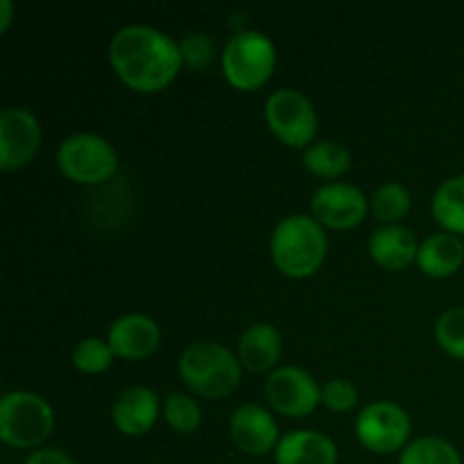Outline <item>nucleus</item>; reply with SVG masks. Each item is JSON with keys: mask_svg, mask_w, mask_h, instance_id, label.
I'll use <instances>...</instances> for the list:
<instances>
[{"mask_svg": "<svg viewBox=\"0 0 464 464\" xmlns=\"http://www.w3.org/2000/svg\"><path fill=\"white\" fill-rule=\"evenodd\" d=\"M54 430V411L41 394L16 390L0 401V440L21 451H36Z\"/></svg>", "mask_w": 464, "mask_h": 464, "instance_id": "nucleus-4", "label": "nucleus"}, {"mask_svg": "<svg viewBox=\"0 0 464 464\" xmlns=\"http://www.w3.org/2000/svg\"><path fill=\"white\" fill-rule=\"evenodd\" d=\"M0 32L9 30V23H12V14H14V5L9 0H0Z\"/></svg>", "mask_w": 464, "mask_h": 464, "instance_id": "nucleus-29", "label": "nucleus"}, {"mask_svg": "<svg viewBox=\"0 0 464 464\" xmlns=\"http://www.w3.org/2000/svg\"><path fill=\"white\" fill-rule=\"evenodd\" d=\"M322 403L331 412H349L358 403V388L347 379H331L322 385Z\"/></svg>", "mask_w": 464, "mask_h": 464, "instance_id": "nucleus-27", "label": "nucleus"}, {"mask_svg": "<svg viewBox=\"0 0 464 464\" xmlns=\"http://www.w3.org/2000/svg\"><path fill=\"white\" fill-rule=\"evenodd\" d=\"M41 150V122L25 107L0 113V168L16 172L30 166Z\"/></svg>", "mask_w": 464, "mask_h": 464, "instance_id": "nucleus-10", "label": "nucleus"}, {"mask_svg": "<svg viewBox=\"0 0 464 464\" xmlns=\"http://www.w3.org/2000/svg\"><path fill=\"white\" fill-rule=\"evenodd\" d=\"M411 193H408L406 186L397 184V181H390V184L381 186L370 199L372 216H374L383 227L401 225L403 218L411 213Z\"/></svg>", "mask_w": 464, "mask_h": 464, "instance_id": "nucleus-21", "label": "nucleus"}, {"mask_svg": "<svg viewBox=\"0 0 464 464\" xmlns=\"http://www.w3.org/2000/svg\"><path fill=\"white\" fill-rule=\"evenodd\" d=\"M304 166L320 179H338L352 166V154L338 140H320L304 150Z\"/></svg>", "mask_w": 464, "mask_h": 464, "instance_id": "nucleus-20", "label": "nucleus"}, {"mask_svg": "<svg viewBox=\"0 0 464 464\" xmlns=\"http://www.w3.org/2000/svg\"><path fill=\"white\" fill-rule=\"evenodd\" d=\"M179 376L186 388L202 399H227L238 388L243 365L220 343H195L179 358Z\"/></svg>", "mask_w": 464, "mask_h": 464, "instance_id": "nucleus-3", "label": "nucleus"}, {"mask_svg": "<svg viewBox=\"0 0 464 464\" xmlns=\"http://www.w3.org/2000/svg\"><path fill=\"white\" fill-rule=\"evenodd\" d=\"M267 403L284 417L302 420L322 403V388L317 381L299 367H276L266 381Z\"/></svg>", "mask_w": 464, "mask_h": 464, "instance_id": "nucleus-9", "label": "nucleus"}, {"mask_svg": "<svg viewBox=\"0 0 464 464\" xmlns=\"http://www.w3.org/2000/svg\"><path fill=\"white\" fill-rule=\"evenodd\" d=\"M462 243H464V240H462Z\"/></svg>", "mask_w": 464, "mask_h": 464, "instance_id": "nucleus-30", "label": "nucleus"}, {"mask_svg": "<svg viewBox=\"0 0 464 464\" xmlns=\"http://www.w3.org/2000/svg\"><path fill=\"white\" fill-rule=\"evenodd\" d=\"M329 238L324 227L315 220L297 213L284 218L272 231L270 256L276 270L290 279H308L315 275L326 261Z\"/></svg>", "mask_w": 464, "mask_h": 464, "instance_id": "nucleus-2", "label": "nucleus"}, {"mask_svg": "<svg viewBox=\"0 0 464 464\" xmlns=\"http://www.w3.org/2000/svg\"><path fill=\"white\" fill-rule=\"evenodd\" d=\"M399 464H462V458L447 440L417 438L403 449Z\"/></svg>", "mask_w": 464, "mask_h": 464, "instance_id": "nucleus-22", "label": "nucleus"}, {"mask_svg": "<svg viewBox=\"0 0 464 464\" xmlns=\"http://www.w3.org/2000/svg\"><path fill=\"white\" fill-rule=\"evenodd\" d=\"M266 125L284 145L306 150L317 134V111L299 91L279 89L266 102Z\"/></svg>", "mask_w": 464, "mask_h": 464, "instance_id": "nucleus-7", "label": "nucleus"}, {"mask_svg": "<svg viewBox=\"0 0 464 464\" xmlns=\"http://www.w3.org/2000/svg\"><path fill=\"white\" fill-rule=\"evenodd\" d=\"M276 66V48L263 32H236L222 50V72L236 91H258L270 82Z\"/></svg>", "mask_w": 464, "mask_h": 464, "instance_id": "nucleus-5", "label": "nucleus"}, {"mask_svg": "<svg viewBox=\"0 0 464 464\" xmlns=\"http://www.w3.org/2000/svg\"><path fill=\"white\" fill-rule=\"evenodd\" d=\"M435 340L456 361H464V306L444 313L435 324Z\"/></svg>", "mask_w": 464, "mask_h": 464, "instance_id": "nucleus-25", "label": "nucleus"}, {"mask_svg": "<svg viewBox=\"0 0 464 464\" xmlns=\"http://www.w3.org/2000/svg\"><path fill=\"white\" fill-rule=\"evenodd\" d=\"M161 412L157 392L143 385L127 388L113 403V426L127 438H143L154 429Z\"/></svg>", "mask_w": 464, "mask_h": 464, "instance_id": "nucleus-14", "label": "nucleus"}, {"mask_svg": "<svg viewBox=\"0 0 464 464\" xmlns=\"http://www.w3.org/2000/svg\"><path fill=\"white\" fill-rule=\"evenodd\" d=\"M281 352H284L281 334L267 322L247 326L238 340V361L243 370L252 374H267V372L272 374Z\"/></svg>", "mask_w": 464, "mask_h": 464, "instance_id": "nucleus-16", "label": "nucleus"}, {"mask_svg": "<svg viewBox=\"0 0 464 464\" xmlns=\"http://www.w3.org/2000/svg\"><path fill=\"white\" fill-rule=\"evenodd\" d=\"M113 352L107 340L84 338L72 349V367L82 374H102L113 365Z\"/></svg>", "mask_w": 464, "mask_h": 464, "instance_id": "nucleus-24", "label": "nucleus"}, {"mask_svg": "<svg viewBox=\"0 0 464 464\" xmlns=\"http://www.w3.org/2000/svg\"><path fill=\"white\" fill-rule=\"evenodd\" d=\"M311 211L313 218L326 229L349 231L362 225L370 211V199L358 186L335 181L315 190L311 199Z\"/></svg>", "mask_w": 464, "mask_h": 464, "instance_id": "nucleus-11", "label": "nucleus"}, {"mask_svg": "<svg viewBox=\"0 0 464 464\" xmlns=\"http://www.w3.org/2000/svg\"><path fill=\"white\" fill-rule=\"evenodd\" d=\"M57 168L68 181L80 186H98L118 172V152L98 134H72L57 150Z\"/></svg>", "mask_w": 464, "mask_h": 464, "instance_id": "nucleus-6", "label": "nucleus"}, {"mask_svg": "<svg viewBox=\"0 0 464 464\" xmlns=\"http://www.w3.org/2000/svg\"><path fill=\"white\" fill-rule=\"evenodd\" d=\"M276 464H338V447L320 430H290L275 449Z\"/></svg>", "mask_w": 464, "mask_h": 464, "instance_id": "nucleus-17", "label": "nucleus"}, {"mask_svg": "<svg viewBox=\"0 0 464 464\" xmlns=\"http://www.w3.org/2000/svg\"><path fill=\"white\" fill-rule=\"evenodd\" d=\"M107 343L113 356L122 361H145L161 344V329L157 322L140 313L122 315L109 326Z\"/></svg>", "mask_w": 464, "mask_h": 464, "instance_id": "nucleus-13", "label": "nucleus"}, {"mask_svg": "<svg viewBox=\"0 0 464 464\" xmlns=\"http://www.w3.org/2000/svg\"><path fill=\"white\" fill-rule=\"evenodd\" d=\"M181 50V62H184L186 68L190 71H204L207 66H211V62L216 59V48H213L211 36L199 34V32H193V34H186L179 44Z\"/></svg>", "mask_w": 464, "mask_h": 464, "instance_id": "nucleus-26", "label": "nucleus"}, {"mask_svg": "<svg viewBox=\"0 0 464 464\" xmlns=\"http://www.w3.org/2000/svg\"><path fill=\"white\" fill-rule=\"evenodd\" d=\"M229 438L247 456H267L279 444V426L261 406H240L229 420Z\"/></svg>", "mask_w": 464, "mask_h": 464, "instance_id": "nucleus-12", "label": "nucleus"}, {"mask_svg": "<svg viewBox=\"0 0 464 464\" xmlns=\"http://www.w3.org/2000/svg\"><path fill=\"white\" fill-rule=\"evenodd\" d=\"M417 245L415 234L403 225L381 227L370 236V256L379 267L388 272H401L417 263Z\"/></svg>", "mask_w": 464, "mask_h": 464, "instance_id": "nucleus-15", "label": "nucleus"}, {"mask_svg": "<svg viewBox=\"0 0 464 464\" xmlns=\"http://www.w3.org/2000/svg\"><path fill=\"white\" fill-rule=\"evenodd\" d=\"M464 263V243L458 236L440 231L420 243L417 266L429 279H449Z\"/></svg>", "mask_w": 464, "mask_h": 464, "instance_id": "nucleus-18", "label": "nucleus"}, {"mask_svg": "<svg viewBox=\"0 0 464 464\" xmlns=\"http://www.w3.org/2000/svg\"><path fill=\"white\" fill-rule=\"evenodd\" d=\"M109 62L127 89L148 95L168 89L184 66L179 44L148 25L118 30L109 44Z\"/></svg>", "mask_w": 464, "mask_h": 464, "instance_id": "nucleus-1", "label": "nucleus"}, {"mask_svg": "<svg viewBox=\"0 0 464 464\" xmlns=\"http://www.w3.org/2000/svg\"><path fill=\"white\" fill-rule=\"evenodd\" d=\"M23 464H75V460L62 449H36Z\"/></svg>", "mask_w": 464, "mask_h": 464, "instance_id": "nucleus-28", "label": "nucleus"}, {"mask_svg": "<svg viewBox=\"0 0 464 464\" xmlns=\"http://www.w3.org/2000/svg\"><path fill=\"white\" fill-rule=\"evenodd\" d=\"M163 417H166L168 426L172 430L186 435L199 429V424H202V408H199V403L190 394L170 392L166 401H163Z\"/></svg>", "mask_w": 464, "mask_h": 464, "instance_id": "nucleus-23", "label": "nucleus"}, {"mask_svg": "<svg viewBox=\"0 0 464 464\" xmlns=\"http://www.w3.org/2000/svg\"><path fill=\"white\" fill-rule=\"evenodd\" d=\"M430 211L447 234L464 236V175L451 177L435 190Z\"/></svg>", "mask_w": 464, "mask_h": 464, "instance_id": "nucleus-19", "label": "nucleus"}, {"mask_svg": "<svg viewBox=\"0 0 464 464\" xmlns=\"http://www.w3.org/2000/svg\"><path fill=\"white\" fill-rule=\"evenodd\" d=\"M412 421L399 403L374 401L361 411L356 420L358 442L372 453L388 456L408 447Z\"/></svg>", "mask_w": 464, "mask_h": 464, "instance_id": "nucleus-8", "label": "nucleus"}]
</instances>
